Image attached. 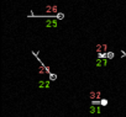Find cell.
<instances>
[{"mask_svg":"<svg viewBox=\"0 0 126 117\" xmlns=\"http://www.w3.org/2000/svg\"><path fill=\"white\" fill-rule=\"evenodd\" d=\"M96 52L99 54L108 53V44H96Z\"/></svg>","mask_w":126,"mask_h":117,"instance_id":"3957f363","label":"cell"},{"mask_svg":"<svg viewBox=\"0 0 126 117\" xmlns=\"http://www.w3.org/2000/svg\"><path fill=\"white\" fill-rule=\"evenodd\" d=\"M58 22L57 20L54 19H51V20H46V27H57Z\"/></svg>","mask_w":126,"mask_h":117,"instance_id":"5b68a950","label":"cell"},{"mask_svg":"<svg viewBox=\"0 0 126 117\" xmlns=\"http://www.w3.org/2000/svg\"><path fill=\"white\" fill-rule=\"evenodd\" d=\"M89 112H90V113H100L101 110H100V107H96V106L92 105V106L89 107Z\"/></svg>","mask_w":126,"mask_h":117,"instance_id":"8992f818","label":"cell"},{"mask_svg":"<svg viewBox=\"0 0 126 117\" xmlns=\"http://www.w3.org/2000/svg\"><path fill=\"white\" fill-rule=\"evenodd\" d=\"M57 17H58V19H63V14H58Z\"/></svg>","mask_w":126,"mask_h":117,"instance_id":"8fae6325","label":"cell"},{"mask_svg":"<svg viewBox=\"0 0 126 117\" xmlns=\"http://www.w3.org/2000/svg\"><path fill=\"white\" fill-rule=\"evenodd\" d=\"M106 64H108V59L106 58H98L96 59V63H95V65L96 67H106Z\"/></svg>","mask_w":126,"mask_h":117,"instance_id":"277c9868","label":"cell"},{"mask_svg":"<svg viewBox=\"0 0 126 117\" xmlns=\"http://www.w3.org/2000/svg\"><path fill=\"white\" fill-rule=\"evenodd\" d=\"M45 13L46 14H57L58 13V8L56 5H46L45 6Z\"/></svg>","mask_w":126,"mask_h":117,"instance_id":"7a4b0ae2","label":"cell"},{"mask_svg":"<svg viewBox=\"0 0 126 117\" xmlns=\"http://www.w3.org/2000/svg\"><path fill=\"white\" fill-rule=\"evenodd\" d=\"M38 73H40L41 75H42V74H48V73H49V70H48L45 65H41V67L38 68Z\"/></svg>","mask_w":126,"mask_h":117,"instance_id":"ba28073f","label":"cell"},{"mask_svg":"<svg viewBox=\"0 0 126 117\" xmlns=\"http://www.w3.org/2000/svg\"><path fill=\"white\" fill-rule=\"evenodd\" d=\"M100 105H101V106H106V105H108V100H106V99L100 100Z\"/></svg>","mask_w":126,"mask_h":117,"instance_id":"9c48e42d","label":"cell"},{"mask_svg":"<svg viewBox=\"0 0 126 117\" xmlns=\"http://www.w3.org/2000/svg\"><path fill=\"white\" fill-rule=\"evenodd\" d=\"M106 57L109 58V59H111V58H114V53L112 52H108L106 53Z\"/></svg>","mask_w":126,"mask_h":117,"instance_id":"30bf717a","label":"cell"},{"mask_svg":"<svg viewBox=\"0 0 126 117\" xmlns=\"http://www.w3.org/2000/svg\"><path fill=\"white\" fill-rule=\"evenodd\" d=\"M100 97H101V92L99 90H94L89 92V99L92 101H100Z\"/></svg>","mask_w":126,"mask_h":117,"instance_id":"6da1fadb","label":"cell"},{"mask_svg":"<svg viewBox=\"0 0 126 117\" xmlns=\"http://www.w3.org/2000/svg\"><path fill=\"white\" fill-rule=\"evenodd\" d=\"M38 88H40V89H42V88H43V89L49 88V81H42V80H41V81L38 83Z\"/></svg>","mask_w":126,"mask_h":117,"instance_id":"52a82bcc","label":"cell"}]
</instances>
